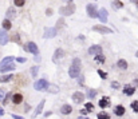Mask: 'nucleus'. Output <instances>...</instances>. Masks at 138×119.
<instances>
[{"mask_svg": "<svg viewBox=\"0 0 138 119\" xmlns=\"http://www.w3.org/2000/svg\"><path fill=\"white\" fill-rule=\"evenodd\" d=\"M68 74H70L71 78H77V76H79V74H81V68L75 67V66H71L70 70H68Z\"/></svg>", "mask_w": 138, "mask_h": 119, "instance_id": "9b49d317", "label": "nucleus"}, {"mask_svg": "<svg viewBox=\"0 0 138 119\" xmlns=\"http://www.w3.org/2000/svg\"><path fill=\"white\" fill-rule=\"evenodd\" d=\"M136 92V87L134 86H130V84H126L123 87V94L125 95H133Z\"/></svg>", "mask_w": 138, "mask_h": 119, "instance_id": "ddd939ff", "label": "nucleus"}, {"mask_svg": "<svg viewBox=\"0 0 138 119\" xmlns=\"http://www.w3.org/2000/svg\"><path fill=\"white\" fill-rule=\"evenodd\" d=\"M12 100H14L15 104H19L23 102V95L22 94H15L14 96H12Z\"/></svg>", "mask_w": 138, "mask_h": 119, "instance_id": "aec40b11", "label": "nucleus"}, {"mask_svg": "<svg viewBox=\"0 0 138 119\" xmlns=\"http://www.w3.org/2000/svg\"><path fill=\"white\" fill-rule=\"evenodd\" d=\"M136 4H137V7H138V0H136Z\"/></svg>", "mask_w": 138, "mask_h": 119, "instance_id": "49530a36", "label": "nucleus"}, {"mask_svg": "<svg viewBox=\"0 0 138 119\" xmlns=\"http://www.w3.org/2000/svg\"><path fill=\"white\" fill-rule=\"evenodd\" d=\"M134 86H136V87H138V79H134Z\"/></svg>", "mask_w": 138, "mask_h": 119, "instance_id": "79ce46f5", "label": "nucleus"}, {"mask_svg": "<svg viewBox=\"0 0 138 119\" xmlns=\"http://www.w3.org/2000/svg\"><path fill=\"white\" fill-rule=\"evenodd\" d=\"M117 66L121 68V70H126L127 68V63H126V60H123V59H119V60L117 62Z\"/></svg>", "mask_w": 138, "mask_h": 119, "instance_id": "412c9836", "label": "nucleus"}, {"mask_svg": "<svg viewBox=\"0 0 138 119\" xmlns=\"http://www.w3.org/2000/svg\"><path fill=\"white\" fill-rule=\"evenodd\" d=\"M9 38H8V34L4 31V29H0V44L1 46H5L8 43Z\"/></svg>", "mask_w": 138, "mask_h": 119, "instance_id": "6e6552de", "label": "nucleus"}, {"mask_svg": "<svg viewBox=\"0 0 138 119\" xmlns=\"http://www.w3.org/2000/svg\"><path fill=\"white\" fill-rule=\"evenodd\" d=\"M74 11H75V7L73 4H70V5H67V7H62L59 9V14L63 15V16H67V15H73Z\"/></svg>", "mask_w": 138, "mask_h": 119, "instance_id": "7ed1b4c3", "label": "nucleus"}, {"mask_svg": "<svg viewBox=\"0 0 138 119\" xmlns=\"http://www.w3.org/2000/svg\"><path fill=\"white\" fill-rule=\"evenodd\" d=\"M98 74H99V76H101L102 79H106V78H107V74H106V72H103L102 70H99V68H98Z\"/></svg>", "mask_w": 138, "mask_h": 119, "instance_id": "c9c22d12", "label": "nucleus"}, {"mask_svg": "<svg viewBox=\"0 0 138 119\" xmlns=\"http://www.w3.org/2000/svg\"><path fill=\"white\" fill-rule=\"evenodd\" d=\"M93 29L97 32H101V34H113V29L109 27H105V25H94Z\"/></svg>", "mask_w": 138, "mask_h": 119, "instance_id": "423d86ee", "label": "nucleus"}, {"mask_svg": "<svg viewBox=\"0 0 138 119\" xmlns=\"http://www.w3.org/2000/svg\"><path fill=\"white\" fill-rule=\"evenodd\" d=\"M111 87L113 88H119V83H118V82H113V83H111Z\"/></svg>", "mask_w": 138, "mask_h": 119, "instance_id": "58836bf2", "label": "nucleus"}, {"mask_svg": "<svg viewBox=\"0 0 138 119\" xmlns=\"http://www.w3.org/2000/svg\"><path fill=\"white\" fill-rule=\"evenodd\" d=\"M11 79H14V75H3L1 78H0V83H7V82H9Z\"/></svg>", "mask_w": 138, "mask_h": 119, "instance_id": "4be33fe9", "label": "nucleus"}, {"mask_svg": "<svg viewBox=\"0 0 138 119\" xmlns=\"http://www.w3.org/2000/svg\"><path fill=\"white\" fill-rule=\"evenodd\" d=\"M84 110L87 112H93L94 111V104L93 103H86L84 104Z\"/></svg>", "mask_w": 138, "mask_h": 119, "instance_id": "393cba45", "label": "nucleus"}, {"mask_svg": "<svg viewBox=\"0 0 138 119\" xmlns=\"http://www.w3.org/2000/svg\"><path fill=\"white\" fill-rule=\"evenodd\" d=\"M4 114V110H3V108H0V115H3Z\"/></svg>", "mask_w": 138, "mask_h": 119, "instance_id": "c03bdc74", "label": "nucleus"}, {"mask_svg": "<svg viewBox=\"0 0 138 119\" xmlns=\"http://www.w3.org/2000/svg\"><path fill=\"white\" fill-rule=\"evenodd\" d=\"M98 18L101 19L102 23H106L107 22V11L105 8H101L99 11H98Z\"/></svg>", "mask_w": 138, "mask_h": 119, "instance_id": "f8f14e48", "label": "nucleus"}, {"mask_svg": "<svg viewBox=\"0 0 138 119\" xmlns=\"http://www.w3.org/2000/svg\"><path fill=\"white\" fill-rule=\"evenodd\" d=\"M11 117H12V119H24L23 117H19V115H15V114H11Z\"/></svg>", "mask_w": 138, "mask_h": 119, "instance_id": "ea45409f", "label": "nucleus"}, {"mask_svg": "<svg viewBox=\"0 0 138 119\" xmlns=\"http://www.w3.org/2000/svg\"><path fill=\"white\" fill-rule=\"evenodd\" d=\"M14 56H7V58H4L1 62H0V67H4V66H8V64H12V62H14Z\"/></svg>", "mask_w": 138, "mask_h": 119, "instance_id": "dca6fc26", "label": "nucleus"}, {"mask_svg": "<svg viewBox=\"0 0 138 119\" xmlns=\"http://www.w3.org/2000/svg\"><path fill=\"white\" fill-rule=\"evenodd\" d=\"M113 7L115 8V9L122 8V7H123V3H122V1H119V0H114V1H113Z\"/></svg>", "mask_w": 138, "mask_h": 119, "instance_id": "b1692460", "label": "nucleus"}, {"mask_svg": "<svg viewBox=\"0 0 138 119\" xmlns=\"http://www.w3.org/2000/svg\"><path fill=\"white\" fill-rule=\"evenodd\" d=\"M34 88L38 91H43V90H47L48 88V82L46 80V79H39V80H36L34 83Z\"/></svg>", "mask_w": 138, "mask_h": 119, "instance_id": "f257e3e1", "label": "nucleus"}, {"mask_svg": "<svg viewBox=\"0 0 138 119\" xmlns=\"http://www.w3.org/2000/svg\"><path fill=\"white\" fill-rule=\"evenodd\" d=\"M64 58V51L62 48H58L56 51L54 52V55H52V62H55V63H58L59 60H62V59Z\"/></svg>", "mask_w": 138, "mask_h": 119, "instance_id": "39448f33", "label": "nucleus"}, {"mask_svg": "<svg viewBox=\"0 0 138 119\" xmlns=\"http://www.w3.org/2000/svg\"><path fill=\"white\" fill-rule=\"evenodd\" d=\"M101 52H102V47H101V46L95 44V46H91V47L88 48V54H90V55H95V56H97V55H99Z\"/></svg>", "mask_w": 138, "mask_h": 119, "instance_id": "1a4fd4ad", "label": "nucleus"}, {"mask_svg": "<svg viewBox=\"0 0 138 119\" xmlns=\"http://www.w3.org/2000/svg\"><path fill=\"white\" fill-rule=\"evenodd\" d=\"M15 15H16V11H15V9L14 8H8V11H7V18H8V20H9V19H11V18H15Z\"/></svg>", "mask_w": 138, "mask_h": 119, "instance_id": "5701e85b", "label": "nucleus"}, {"mask_svg": "<svg viewBox=\"0 0 138 119\" xmlns=\"http://www.w3.org/2000/svg\"><path fill=\"white\" fill-rule=\"evenodd\" d=\"M95 62H99V63H103V62H105V56L102 55V54L97 55V56H95Z\"/></svg>", "mask_w": 138, "mask_h": 119, "instance_id": "7c9ffc66", "label": "nucleus"}, {"mask_svg": "<svg viewBox=\"0 0 138 119\" xmlns=\"http://www.w3.org/2000/svg\"><path fill=\"white\" fill-rule=\"evenodd\" d=\"M97 92H98L97 90H87V96L90 99H93L95 95H97Z\"/></svg>", "mask_w": 138, "mask_h": 119, "instance_id": "cd10ccee", "label": "nucleus"}, {"mask_svg": "<svg viewBox=\"0 0 138 119\" xmlns=\"http://www.w3.org/2000/svg\"><path fill=\"white\" fill-rule=\"evenodd\" d=\"M15 70V64H8V66H4V67H0V72H8V71H14Z\"/></svg>", "mask_w": 138, "mask_h": 119, "instance_id": "6ab92c4d", "label": "nucleus"}, {"mask_svg": "<svg viewBox=\"0 0 138 119\" xmlns=\"http://www.w3.org/2000/svg\"><path fill=\"white\" fill-rule=\"evenodd\" d=\"M70 1H73V0H70Z\"/></svg>", "mask_w": 138, "mask_h": 119, "instance_id": "09e8293b", "label": "nucleus"}, {"mask_svg": "<svg viewBox=\"0 0 138 119\" xmlns=\"http://www.w3.org/2000/svg\"><path fill=\"white\" fill-rule=\"evenodd\" d=\"M73 100L75 102V103H82V102L84 100V95L82 94V92H79V91L74 92L73 94Z\"/></svg>", "mask_w": 138, "mask_h": 119, "instance_id": "9d476101", "label": "nucleus"}, {"mask_svg": "<svg viewBox=\"0 0 138 119\" xmlns=\"http://www.w3.org/2000/svg\"><path fill=\"white\" fill-rule=\"evenodd\" d=\"M136 55H137V58H138V51H137V54H136Z\"/></svg>", "mask_w": 138, "mask_h": 119, "instance_id": "de8ad7c7", "label": "nucleus"}, {"mask_svg": "<svg viewBox=\"0 0 138 119\" xmlns=\"http://www.w3.org/2000/svg\"><path fill=\"white\" fill-rule=\"evenodd\" d=\"M24 49L27 52H29V54H34V55H38L39 54V48H38V46L35 44L34 42H28L27 44L24 46Z\"/></svg>", "mask_w": 138, "mask_h": 119, "instance_id": "f03ea898", "label": "nucleus"}, {"mask_svg": "<svg viewBox=\"0 0 138 119\" xmlns=\"http://www.w3.org/2000/svg\"><path fill=\"white\" fill-rule=\"evenodd\" d=\"M98 104H99L101 108H106V107H109V106H110V99L107 96H103L99 100V103H98Z\"/></svg>", "mask_w": 138, "mask_h": 119, "instance_id": "2eb2a0df", "label": "nucleus"}, {"mask_svg": "<svg viewBox=\"0 0 138 119\" xmlns=\"http://www.w3.org/2000/svg\"><path fill=\"white\" fill-rule=\"evenodd\" d=\"M16 60H18L19 63H24V62L27 60V59H26V58H22V56H19V58H16Z\"/></svg>", "mask_w": 138, "mask_h": 119, "instance_id": "4c0bfd02", "label": "nucleus"}, {"mask_svg": "<svg viewBox=\"0 0 138 119\" xmlns=\"http://www.w3.org/2000/svg\"><path fill=\"white\" fill-rule=\"evenodd\" d=\"M56 35V28H52V27H46L44 28V38L51 39Z\"/></svg>", "mask_w": 138, "mask_h": 119, "instance_id": "0eeeda50", "label": "nucleus"}, {"mask_svg": "<svg viewBox=\"0 0 138 119\" xmlns=\"http://www.w3.org/2000/svg\"><path fill=\"white\" fill-rule=\"evenodd\" d=\"M48 91L50 92H58L59 91V88H58V86H54V84H48Z\"/></svg>", "mask_w": 138, "mask_h": 119, "instance_id": "bb28decb", "label": "nucleus"}, {"mask_svg": "<svg viewBox=\"0 0 138 119\" xmlns=\"http://www.w3.org/2000/svg\"><path fill=\"white\" fill-rule=\"evenodd\" d=\"M43 107H44V100H42L40 103L38 104V107H36V110H35V112H34V115H32V118H36L39 114L42 112V110H43Z\"/></svg>", "mask_w": 138, "mask_h": 119, "instance_id": "a211bd4d", "label": "nucleus"}, {"mask_svg": "<svg viewBox=\"0 0 138 119\" xmlns=\"http://www.w3.org/2000/svg\"><path fill=\"white\" fill-rule=\"evenodd\" d=\"M4 96H5V92H4V90H3V88H0V102H1V100H4Z\"/></svg>", "mask_w": 138, "mask_h": 119, "instance_id": "e433bc0d", "label": "nucleus"}, {"mask_svg": "<svg viewBox=\"0 0 138 119\" xmlns=\"http://www.w3.org/2000/svg\"><path fill=\"white\" fill-rule=\"evenodd\" d=\"M98 119H110V115L106 112H99L98 114Z\"/></svg>", "mask_w": 138, "mask_h": 119, "instance_id": "c756f323", "label": "nucleus"}, {"mask_svg": "<svg viewBox=\"0 0 138 119\" xmlns=\"http://www.w3.org/2000/svg\"><path fill=\"white\" fill-rule=\"evenodd\" d=\"M73 66H75V67H78V68H81V60L78 58H75L74 60H73Z\"/></svg>", "mask_w": 138, "mask_h": 119, "instance_id": "f704fd0d", "label": "nucleus"}, {"mask_svg": "<svg viewBox=\"0 0 138 119\" xmlns=\"http://www.w3.org/2000/svg\"><path fill=\"white\" fill-rule=\"evenodd\" d=\"M78 119H87V118H83V117H79V118H78Z\"/></svg>", "mask_w": 138, "mask_h": 119, "instance_id": "a18cd8bd", "label": "nucleus"}, {"mask_svg": "<svg viewBox=\"0 0 138 119\" xmlns=\"http://www.w3.org/2000/svg\"><path fill=\"white\" fill-rule=\"evenodd\" d=\"M14 4L16 7H23L26 4V0H14Z\"/></svg>", "mask_w": 138, "mask_h": 119, "instance_id": "c85d7f7f", "label": "nucleus"}, {"mask_svg": "<svg viewBox=\"0 0 138 119\" xmlns=\"http://www.w3.org/2000/svg\"><path fill=\"white\" fill-rule=\"evenodd\" d=\"M125 107L123 106H121V104H118V106H115V107H114V114L117 115V117H122V115L125 114Z\"/></svg>", "mask_w": 138, "mask_h": 119, "instance_id": "4468645a", "label": "nucleus"}, {"mask_svg": "<svg viewBox=\"0 0 138 119\" xmlns=\"http://www.w3.org/2000/svg\"><path fill=\"white\" fill-rule=\"evenodd\" d=\"M11 98H12V92H8V94L5 95V98H4V100H3V103H4V104H7L8 102H9V99H11Z\"/></svg>", "mask_w": 138, "mask_h": 119, "instance_id": "72a5a7b5", "label": "nucleus"}, {"mask_svg": "<svg viewBox=\"0 0 138 119\" xmlns=\"http://www.w3.org/2000/svg\"><path fill=\"white\" fill-rule=\"evenodd\" d=\"M131 108H133L134 112H138V100H134L133 103H131Z\"/></svg>", "mask_w": 138, "mask_h": 119, "instance_id": "2f4dec72", "label": "nucleus"}, {"mask_svg": "<svg viewBox=\"0 0 138 119\" xmlns=\"http://www.w3.org/2000/svg\"><path fill=\"white\" fill-rule=\"evenodd\" d=\"M14 40H15V42H19V35H15V38H14Z\"/></svg>", "mask_w": 138, "mask_h": 119, "instance_id": "37998d69", "label": "nucleus"}, {"mask_svg": "<svg viewBox=\"0 0 138 119\" xmlns=\"http://www.w3.org/2000/svg\"><path fill=\"white\" fill-rule=\"evenodd\" d=\"M11 27H12L11 22H9V20H8V19H5V20H4V22H3V28H4V29H9V28H11Z\"/></svg>", "mask_w": 138, "mask_h": 119, "instance_id": "a878e982", "label": "nucleus"}, {"mask_svg": "<svg viewBox=\"0 0 138 119\" xmlns=\"http://www.w3.org/2000/svg\"><path fill=\"white\" fill-rule=\"evenodd\" d=\"M62 24H63V20H62V19H60V20L58 22V27H59V28H60V27H63V25H62Z\"/></svg>", "mask_w": 138, "mask_h": 119, "instance_id": "a19ab883", "label": "nucleus"}, {"mask_svg": "<svg viewBox=\"0 0 138 119\" xmlns=\"http://www.w3.org/2000/svg\"><path fill=\"white\" fill-rule=\"evenodd\" d=\"M71 111H73V107H71L70 104H63V106H62V108H60V112H62L63 115L71 114Z\"/></svg>", "mask_w": 138, "mask_h": 119, "instance_id": "f3484780", "label": "nucleus"}, {"mask_svg": "<svg viewBox=\"0 0 138 119\" xmlns=\"http://www.w3.org/2000/svg\"><path fill=\"white\" fill-rule=\"evenodd\" d=\"M86 11H87V15L90 16V18H98V11H97V7H95V4H87L86 7Z\"/></svg>", "mask_w": 138, "mask_h": 119, "instance_id": "20e7f679", "label": "nucleus"}, {"mask_svg": "<svg viewBox=\"0 0 138 119\" xmlns=\"http://www.w3.org/2000/svg\"><path fill=\"white\" fill-rule=\"evenodd\" d=\"M38 68H39V67H36V66H34V67L31 68V75H32V76H34V78L38 75V71H39Z\"/></svg>", "mask_w": 138, "mask_h": 119, "instance_id": "473e14b6", "label": "nucleus"}]
</instances>
